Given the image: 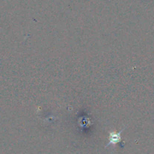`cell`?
I'll return each mask as SVG.
<instances>
[{
  "label": "cell",
  "instance_id": "1",
  "mask_svg": "<svg viewBox=\"0 0 154 154\" xmlns=\"http://www.w3.org/2000/svg\"><path fill=\"white\" fill-rule=\"evenodd\" d=\"M126 129V127L123 128L121 131H120L119 132H109V142L107 144V145L105 146V148L110 147V146H115L116 144H118L119 142L121 140V133L123 132V130Z\"/></svg>",
  "mask_w": 154,
  "mask_h": 154
}]
</instances>
